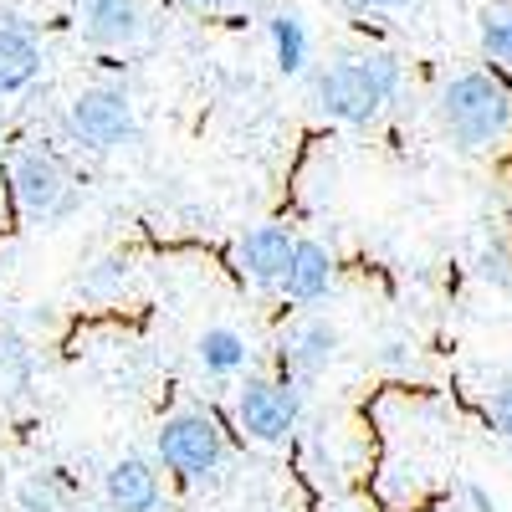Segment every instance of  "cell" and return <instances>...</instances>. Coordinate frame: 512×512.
Listing matches in <instances>:
<instances>
[{
    "label": "cell",
    "instance_id": "obj_8",
    "mask_svg": "<svg viewBox=\"0 0 512 512\" xmlns=\"http://www.w3.org/2000/svg\"><path fill=\"white\" fill-rule=\"evenodd\" d=\"M98 497L108 512H169V492H164V472L154 466V456L144 451H123L103 466L98 477Z\"/></svg>",
    "mask_w": 512,
    "mask_h": 512
},
{
    "label": "cell",
    "instance_id": "obj_20",
    "mask_svg": "<svg viewBox=\"0 0 512 512\" xmlns=\"http://www.w3.org/2000/svg\"><path fill=\"white\" fill-rule=\"evenodd\" d=\"M415 0H349L354 16H395V11H410Z\"/></svg>",
    "mask_w": 512,
    "mask_h": 512
},
{
    "label": "cell",
    "instance_id": "obj_12",
    "mask_svg": "<svg viewBox=\"0 0 512 512\" xmlns=\"http://www.w3.org/2000/svg\"><path fill=\"white\" fill-rule=\"evenodd\" d=\"M41 72H47V47H41L36 26L0 16V103L31 93Z\"/></svg>",
    "mask_w": 512,
    "mask_h": 512
},
{
    "label": "cell",
    "instance_id": "obj_2",
    "mask_svg": "<svg viewBox=\"0 0 512 512\" xmlns=\"http://www.w3.org/2000/svg\"><path fill=\"white\" fill-rule=\"evenodd\" d=\"M436 113L456 154H497L512 139V82L497 67H466L441 88Z\"/></svg>",
    "mask_w": 512,
    "mask_h": 512
},
{
    "label": "cell",
    "instance_id": "obj_21",
    "mask_svg": "<svg viewBox=\"0 0 512 512\" xmlns=\"http://www.w3.org/2000/svg\"><path fill=\"white\" fill-rule=\"evenodd\" d=\"M379 364H395V369H405L410 359H415V349L405 344V338H390V344H379V354H374Z\"/></svg>",
    "mask_w": 512,
    "mask_h": 512
},
{
    "label": "cell",
    "instance_id": "obj_25",
    "mask_svg": "<svg viewBox=\"0 0 512 512\" xmlns=\"http://www.w3.org/2000/svg\"><path fill=\"white\" fill-rule=\"evenodd\" d=\"M333 6H338V11H349V0H333Z\"/></svg>",
    "mask_w": 512,
    "mask_h": 512
},
{
    "label": "cell",
    "instance_id": "obj_18",
    "mask_svg": "<svg viewBox=\"0 0 512 512\" xmlns=\"http://www.w3.org/2000/svg\"><path fill=\"white\" fill-rule=\"evenodd\" d=\"M128 282V256H98V262L77 277V292L93 297V303H108V297H118Z\"/></svg>",
    "mask_w": 512,
    "mask_h": 512
},
{
    "label": "cell",
    "instance_id": "obj_3",
    "mask_svg": "<svg viewBox=\"0 0 512 512\" xmlns=\"http://www.w3.org/2000/svg\"><path fill=\"white\" fill-rule=\"evenodd\" d=\"M6 195H11L16 221L21 226H36V231L67 226L77 210H82L77 169L47 139H26V144L11 149V159H6Z\"/></svg>",
    "mask_w": 512,
    "mask_h": 512
},
{
    "label": "cell",
    "instance_id": "obj_16",
    "mask_svg": "<svg viewBox=\"0 0 512 512\" xmlns=\"http://www.w3.org/2000/svg\"><path fill=\"white\" fill-rule=\"evenodd\" d=\"M267 41H272V62H277L282 77H303L308 72V62H313V31H308L303 11H292V6L272 11L267 16Z\"/></svg>",
    "mask_w": 512,
    "mask_h": 512
},
{
    "label": "cell",
    "instance_id": "obj_5",
    "mask_svg": "<svg viewBox=\"0 0 512 512\" xmlns=\"http://www.w3.org/2000/svg\"><path fill=\"white\" fill-rule=\"evenodd\" d=\"M57 134L77 154H118V149H134L144 128H139V108L128 98V88L93 82V88H82L62 103Z\"/></svg>",
    "mask_w": 512,
    "mask_h": 512
},
{
    "label": "cell",
    "instance_id": "obj_7",
    "mask_svg": "<svg viewBox=\"0 0 512 512\" xmlns=\"http://www.w3.org/2000/svg\"><path fill=\"white\" fill-rule=\"evenodd\" d=\"M338 349H344V333H338L333 318L297 313L272 338V374H282L292 384H303V390H313V384L338 364Z\"/></svg>",
    "mask_w": 512,
    "mask_h": 512
},
{
    "label": "cell",
    "instance_id": "obj_19",
    "mask_svg": "<svg viewBox=\"0 0 512 512\" xmlns=\"http://www.w3.org/2000/svg\"><path fill=\"white\" fill-rule=\"evenodd\" d=\"M487 420H492V431L512 446V379H502V384L487 390Z\"/></svg>",
    "mask_w": 512,
    "mask_h": 512
},
{
    "label": "cell",
    "instance_id": "obj_14",
    "mask_svg": "<svg viewBox=\"0 0 512 512\" xmlns=\"http://www.w3.org/2000/svg\"><path fill=\"white\" fill-rule=\"evenodd\" d=\"M77 497H82V482L67 477V466H36L11 492L16 512H72Z\"/></svg>",
    "mask_w": 512,
    "mask_h": 512
},
{
    "label": "cell",
    "instance_id": "obj_13",
    "mask_svg": "<svg viewBox=\"0 0 512 512\" xmlns=\"http://www.w3.org/2000/svg\"><path fill=\"white\" fill-rule=\"evenodd\" d=\"M195 364L205 379H221V384H236L256 369V349H251V338L231 323H210L195 333Z\"/></svg>",
    "mask_w": 512,
    "mask_h": 512
},
{
    "label": "cell",
    "instance_id": "obj_10",
    "mask_svg": "<svg viewBox=\"0 0 512 512\" xmlns=\"http://www.w3.org/2000/svg\"><path fill=\"white\" fill-rule=\"evenodd\" d=\"M72 21H77L82 41L98 52H128L149 31L144 0H72Z\"/></svg>",
    "mask_w": 512,
    "mask_h": 512
},
{
    "label": "cell",
    "instance_id": "obj_4",
    "mask_svg": "<svg viewBox=\"0 0 512 512\" xmlns=\"http://www.w3.org/2000/svg\"><path fill=\"white\" fill-rule=\"evenodd\" d=\"M154 466L169 472L175 482H185V487L216 482L231 466V425L205 405L169 410L154 425Z\"/></svg>",
    "mask_w": 512,
    "mask_h": 512
},
{
    "label": "cell",
    "instance_id": "obj_17",
    "mask_svg": "<svg viewBox=\"0 0 512 512\" xmlns=\"http://www.w3.org/2000/svg\"><path fill=\"white\" fill-rule=\"evenodd\" d=\"M477 41H482V57L497 67H512V6H487L477 16Z\"/></svg>",
    "mask_w": 512,
    "mask_h": 512
},
{
    "label": "cell",
    "instance_id": "obj_9",
    "mask_svg": "<svg viewBox=\"0 0 512 512\" xmlns=\"http://www.w3.org/2000/svg\"><path fill=\"white\" fill-rule=\"evenodd\" d=\"M292 246H297V231L282 226V221H262V226H246L231 246V267L246 287L256 292H277L282 287V272L292 262Z\"/></svg>",
    "mask_w": 512,
    "mask_h": 512
},
{
    "label": "cell",
    "instance_id": "obj_23",
    "mask_svg": "<svg viewBox=\"0 0 512 512\" xmlns=\"http://www.w3.org/2000/svg\"><path fill=\"white\" fill-rule=\"evenodd\" d=\"M190 11H205V16H216V11H236L241 0H185Z\"/></svg>",
    "mask_w": 512,
    "mask_h": 512
},
{
    "label": "cell",
    "instance_id": "obj_15",
    "mask_svg": "<svg viewBox=\"0 0 512 512\" xmlns=\"http://www.w3.org/2000/svg\"><path fill=\"white\" fill-rule=\"evenodd\" d=\"M36 344L16 328H0V405H26L36 395Z\"/></svg>",
    "mask_w": 512,
    "mask_h": 512
},
{
    "label": "cell",
    "instance_id": "obj_22",
    "mask_svg": "<svg viewBox=\"0 0 512 512\" xmlns=\"http://www.w3.org/2000/svg\"><path fill=\"white\" fill-rule=\"evenodd\" d=\"M461 492H466V502H472V512H502V507H497V497H492L482 482H466Z\"/></svg>",
    "mask_w": 512,
    "mask_h": 512
},
{
    "label": "cell",
    "instance_id": "obj_6",
    "mask_svg": "<svg viewBox=\"0 0 512 512\" xmlns=\"http://www.w3.org/2000/svg\"><path fill=\"white\" fill-rule=\"evenodd\" d=\"M308 420V390L292 384L272 369H251L236 379V400H231V431L251 446H287Z\"/></svg>",
    "mask_w": 512,
    "mask_h": 512
},
{
    "label": "cell",
    "instance_id": "obj_1",
    "mask_svg": "<svg viewBox=\"0 0 512 512\" xmlns=\"http://www.w3.org/2000/svg\"><path fill=\"white\" fill-rule=\"evenodd\" d=\"M405 88V62L384 47L344 52L308 72V103L338 128H374Z\"/></svg>",
    "mask_w": 512,
    "mask_h": 512
},
{
    "label": "cell",
    "instance_id": "obj_24",
    "mask_svg": "<svg viewBox=\"0 0 512 512\" xmlns=\"http://www.w3.org/2000/svg\"><path fill=\"white\" fill-rule=\"evenodd\" d=\"M0 144H6V108H0Z\"/></svg>",
    "mask_w": 512,
    "mask_h": 512
},
{
    "label": "cell",
    "instance_id": "obj_11",
    "mask_svg": "<svg viewBox=\"0 0 512 512\" xmlns=\"http://www.w3.org/2000/svg\"><path fill=\"white\" fill-rule=\"evenodd\" d=\"M333 287H338V256H333L318 236H297V246H292V262H287V272H282L277 297H282L287 308L308 313V308L328 303Z\"/></svg>",
    "mask_w": 512,
    "mask_h": 512
}]
</instances>
